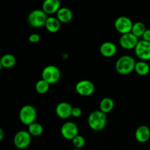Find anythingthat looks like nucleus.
<instances>
[{"label": "nucleus", "instance_id": "obj_1", "mask_svg": "<svg viewBox=\"0 0 150 150\" xmlns=\"http://www.w3.org/2000/svg\"><path fill=\"white\" fill-rule=\"evenodd\" d=\"M88 125L92 130L100 131L105 128L107 123V116L100 110L92 111L88 117Z\"/></svg>", "mask_w": 150, "mask_h": 150}, {"label": "nucleus", "instance_id": "obj_2", "mask_svg": "<svg viewBox=\"0 0 150 150\" xmlns=\"http://www.w3.org/2000/svg\"><path fill=\"white\" fill-rule=\"evenodd\" d=\"M136 63L134 58L130 56H122L116 62V70L121 75H127L134 70Z\"/></svg>", "mask_w": 150, "mask_h": 150}, {"label": "nucleus", "instance_id": "obj_3", "mask_svg": "<svg viewBox=\"0 0 150 150\" xmlns=\"http://www.w3.org/2000/svg\"><path fill=\"white\" fill-rule=\"evenodd\" d=\"M37 118V111L32 105H25L19 111V119L23 124L29 126L35 122Z\"/></svg>", "mask_w": 150, "mask_h": 150}, {"label": "nucleus", "instance_id": "obj_4", "mask_svg": "<svg viewBox=\"0 0 150 150\" xmlns=\"http://www.w3.org/2000/svg\"><path fill=\"white\" fill-rule=\"evenodd\" d=\"M61 77L60 70L57 66L50 64L46 66L42 71V79L48 82L50 85L57 83Z\"/></svg>", "mask_w": 150, "mask_h": 150}, {"label": "nucleus", "instance_id": "obj_5", "mask_svg": "<svg viewBox=\"0 0 150 150\" xmlns=\"http://www.w3.org/2000/svg\"><path fill=\"white\" fill-rule=\"evenodd\" d=\"M48 17L42 10H34L28 16V22L32 26L35 28L45 26Z\"/></svg>", "mask_w": 150, "mask_h": 150}, {"label": "nucleus", "instance_id": "obj_6", "mask_svg": "<svg viewBox=\"0 0 150 150\" xmlns=\"http://www.w3.org/2000/svg\"><path fill=\"white\" fill-rule=\"evenodd\" d=\"M32 141V136L26 130H20L16 133L13 139L15 146L19 149H23L29 146Z\"/></svg>", "mask_w": 150, "mask_h": 150}, {"label": "nucleus", "instance_id": "obj_7", "mask_svg": "<svg viewBox=\"0 0 150 150\" xmlns=\"http://www.w3.org/2000/svg\"><path fill=\"white\" fill-rule=\"evenodd\" d=\"M133 25V23L132 20L127 16H120L117 18L114 23L115 29L122 35L131 32Z\"/></svg>", "mask_w": 150, "mask_h": 150}, {"label": "nucleus", "instance_id": "obj_8", "mask_svg": "<svg viewBox=\"0 0 150 150\" xmlns=\"http://www.w3.org/2000/svg\"><path fill=\"white\" fill-rule=\"evenodd\" d=\"M76 92L81 96L88 97L95 92V85L91 81L81 80L76 84Z\"/></svg>", "mask_w": 150, "mask_h": 150}, {"label": "nucleus", "instance_id": "obj_9", "mask_svg": "<svg viewBox=\"0 0 150 150\" xmlns=\"http://www.w3.org/2000/svg\"><path fill=\"white\" fill-rule=\"evenodd\" d=\"M135 53L137 57L142 61H149L150 60V42L144 40L139 41L137 45L135 48Z\"/></svg>", "mask_w": 150, "mask_h": 150}, {"label": "nucleus", "instance_id": "obj_10", "mask_svg": "<svg viewBox=\"0 0 150 150\" xmlns=\"http://www.w3.org/2000/svg\"><path fill=\"white\" fill-rule=\"evenodd\" d=\"M61 135L67 140H73L79 135V127L73 122H67L61 127Z\"/></svg>", "mask_w": 150, "mask_h": 150}, {"label": "nucleus", "instance_id": "obj_11", "mask_svg": "<svg viewBox=\"0 0 150 150\" xmlns=\"http://www.w3.org/2000/svg\"><path fill=\"white\" fill-rule=\"evenodd\" d=\"M139 38L135 36L132 32L122 35L120 38V44L123 48L127 50L133 49L136 48L139 42Z\"/></svg>", "mask_w": 150, "mask_h": 150}, {"label": "nucleus", "instance_id": "obj_12", "mask_svg": "<svg viewBox=\"0 0 150 150\" xmlns=\"http://www.w3.org/2000/svg\"><path fill=\"white\" fill-rule=\"evenodd\" d=\"M73 107L67 102L59 103L56 107V114L59 118L67 119L71 117Z\"/></svg>", "mask_w": 150, "mask_h": 150}, {"label": "nucleus", "instance_id": "obj_13", "mask_svg": "<svg viewBox=\"0 0 150 150\" xmlns=\"http://www.w3.org/2000/svg\"><path fill=\"white\" fill-rule=\"evenodd\" d=\"M135 138L139 143H146L150 139V129L146 125H141L135 132Z\"/></svg>", "mask_w": 150, "mask_h": 150}, {"label": "nucleus", "instance_id": "obj_14", "mask_svg": "<svg viewBox=\"0 0 150 150\" xmlns=\"http://www.w3.org/2000/svg\"><path fill=\"white\" fill-rule=\"evenodd\" d=\"M100 54L105 57H111L116 54L117 51V47L114 42L106 41L104 42L100 47Z\"/></svg>", "mask_w": 150, "mask_h": 150}, {"label": "nucleus", "instance_id": "obj_15", "mask_svg": "<svg viewBox=\"0 0 150 150\" xmlns=\"http://www.w3.org/2000/svg\"><path fill=\"white\" fill-rule=\"evenodd\" d=\"M60 4L59 0H45L42 4V10L46 14H53L58 12L60 9Z\"/></svg>", "mask_w": 150, "mask_h": 150}, {"label": "nucleus", "instance_id": "obj_16", "mask_svg": "<svg viewBox=\"0 0 150 150\" xmlns=\"http://www.w3.org/2000/svg\"><path fill=\"white\" fill-rule=\"evenodd\" d=\"M73 13L68 7H60L57 13V18L60 23H68L73 19Z\"/></svg>", "mask_w": 150, "mask_h": 150}, {"label": "nucleus", "instance_id": "obj_17", "mask_svg": "<svg viewBox=\"0 0 150 150\" xmlns=\"http://www.w3.org/2000/svg\"><path fill=\"white\" fill-rule=\"evenodd\" d=\"M47 30L51 33L57 32L60 29L61 23L56 17H48L45 25Z\"/></svg>", "mask_w": 150, "mask_h": 150}, {"label": "nucleus", "instance_id": "obj_18", "mask_svg": "<svg viewBox=\"0 0 150 150\" xmlns=\"http://www.w3.org/2000/svg\"><path fill=\"white\" fill-rule=\"evenodd\" d=\"M114 107V102L111 98H104L100 103V111L107 114L111 112Z\"/></svg>", "mask_w": 150, "mask_h": 150}, {"label": "nucleus", "instance_id": "obj_19", "mask_svg": "<svg viewBox=\"0 0 150 150\" xmlns=\"http://www.w3.org/2000/svg\"><path fill=\"white\" fill-rule=\"evenodd\" d=\"M2 67L4 68H11L16 64V58L13 54H5L0 58Z\"/></svg>", "mask_w": 150, "mask_h": 150}, {"label": "nucleus", "instance_id": "obj_20", "mask_svg": "<svg viewBox=\"0 0 150 150\" xmlns=\"http://www.w3.org/2000/svg\"><path fill=\"white\" fill-rule=\"evenodd\" d=\"M134 70L139 76H146L149 73L150 67L146 62L140 61L136 63Z\"/></svg>", "mask_w": 150, "mask_h": 150}, {"label": "nucleus", "instance_id": "obj_21", "mask_svg": "<svg viewBox=\"0 0 150 150\" xmlns=\"http://www.w3.org/2000/svg\"><path fill=\"white\" fill-rule=\"evenodd\" d=\"M28 132L31 136L38 137V136L42 135V132H43V127L40 123L35 122L32 123L28 126Z\"/></svg>", "mask_w": 150, "mask_h": 150}, {"label": "nucleus", "instance_id": "obj_22", "mask_svg": "<svg viewBox=\"0 0 150 150\" xmlns=\"http://www.w3.org/2000/svg\"><path fill=\"white\" fill-rule=\"evenodd\" d=\"M146 30V28L144 23H142V22L138 21L133 23L131 32L135 36H136L139 38V37L143 36L144 33Z\"/></svg>", "mask_w": 150, "mask_h": 150}, {"label": "nucleus", "instance_id": "obj_23", "mask_svg": "<svg viewBox=\"0 0 150 150\" xmlns=\"http://www.w3.org/2000/svg\"><path fill=\"white\" fill-rule=\"evenodd\" d=\"M50 84L45 80L41 79L40 80L38 81L35 84V89L36 92L39 94H45L49 90Z\"/></svg>", "mask_w": 150, "mask_h": 150}, {"label": "nucleus", "instance_id": "obj_24", "mask_svg": "<svg viewBox=\"0 0 150 150\" xmlns=\"http://www.w3.org/2000/svg\"><path fill=\"white\" fill-rule=\"evenodd\" d=\"M73 142V146H75L76 149H81L84 146L85 144H86V141H85V139L81 135H78L76 136L74 139L72 140Z\"/></svg>", "mask_w": 150, "mask_h": 150}, {"label": "nucleus", "instance_id": "obj_25", "mask_svg": "<svg viewBox=\"0 0 150 150\" xmlns=\"http://www.w3.org/2000/svg\"><path fill=\"white\" fill-rule=\"evenodd\" d=\"M81 114H82L81 108L77 106L73 107L71 116H73V117H76V118H79V117H80L81 116Z\"/></svg>", "mask_w": 150, "mask_h": 150}, {"label": "nucleus", "instance_id": "obj_26", "mask_svg": "<svg viewBox=\"0 0 150 150\" xmlns=\"http://www.w3.org/2000/svg\"><path fill=\"white\" fill-rule=\"evenodd\" d=\"M40 40V36L37 33L31 34L29 37V41L32 43H37Z\"/></svg>", "mask_w": 150, "mask_h": 150}, {"label": "nucleus", "instance_id": "obj_27", "mask_svg": "<svg viewBox=\"0 0 150 150\" xmlns=\"http://www.w3.org/2000/svg\"><path fill=\"white\" fill-rule=\"evenodd\" d=\"M143 40L145 41H147V42H150V29H147L145 31V32L144 33L143 36Z\"/></svg>", "mask_w": 150, "mask_h": 150}, {"label": "nucleus", "instance_id": "obj_28", "mask_svg": "<svg viewBox=\"0 0 150 150\" xmlns=\"http://www.w3.org/2000/svg\"><path fill=\"white\" fill-rule=\"evenodd\" d=\"M4 130H2L1 127H0V142L3 140L4 139Z\"/></svg>", "mask_w": 150, "mask_h": 150}, {"label": "nucleus", "instance_id": "obj_29", "mask_svg": "<svg viewBox=\"0 0 150 150\" xmlns=\"http://www.w3.org/2000/svg\"><path fill=\"white\" fill-rule=\"evenodd\" d=\"M1 67H2V66H1V60H0V70H1Z\"/></svg>", "mask_w": 150, "mask_h": 150}, {"label": "nucleus", "instance_id": "obj_30", "mask_svg": "<svg viewBox=\"0 0 150 150\" xmlns=\"http://www.w3.org/2000/svg\"><path fill=\"white\" fill-rule=\"evenodd\" d=\"M73 150H82V149H76V148H75V149H73Z\"/></svg>", "mask_w": 150, "mask_h": 150}]
</instances>
